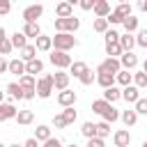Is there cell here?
<instances>
[{
    "label": "cell",
    "instance_id": "obj_31",
    "mask_svg": "<svg viewBox=\"0 0 147 147\" xmlns=\"http://www.w3.org/2000/svg\"><path fill=\"white\" fill-rule=\"evenodd\" d=\"M80 133H83L87 140L96 138V124H94V122H85V124H83V129H80Z\"/></svg>",
    "mask_w": 147,
    "mask_h": 147
},
{
    "label": "cell",
    "instance_id": "obj_8",
    "mask_svg": "<svg viewBox=\"0 0 147 147\" xmlns=\"http://www.w3.org/2000/svg\"><path fill=\"white\" fill-rule=\"evenodd\" d=\"M119 67H122L124 71H133V69L138 67V57H136L133 53H122V55H119Z\"/></svg>",
    "mask_w": 147,
    "mask_h": 147
},
{
    "label": "cell",
    "instance_id": "obj_1",
    "mask_svg": "<svg viewBox=\"0 0 147 147\" xmlns=\"http://www.w3.org/2000/svg\"><path fill=\"white\" fill-rule=\"evenodd\" d=\"M51 39H53L55 51H62V53H67V51H71V48L76 46V37H74V34H67V32H57V34L51 37Z\"/></svg>",
    "mask_w": 147,
    "mask_h": 147
},
{
    "label": "cell",
    "instance_id": "obj_3",
    "mask_svg": "<svg viewBox=\"0 0 147 147\" xmlns=\"http://www.w3.org/2000/svg\"><path fill=\"white\" fill-rule=\"evenodd\" d=\"M37 96L39 99H48L51 94H53V74H46V76H41L39 80H37Z\"/></svg>",
    "mask_w": 147,
    "mask_h": 147
},
{
    "label": "cell",
    "instance_id": "obj_34",
    "mask_svg": "<svg viewBox=\"0 0 147 147\" xmlns=\"http://www.w3.org/2000/svg\"><path fill=\"white\" fill-rule=\"evenodd\" d=\"M113 11H115L119 18H126V16H131V5H129V2H119Z\"/></svg>",
    "mask_w": 147,
    "mask_h": 147
},
{
    "label": "cell",
    "instance_id": "obj_38",
    "mask_svg": "<svg viewBox=\"0 0 147 147\" xmlns=\"http://www.w3.org/2000/svg\"><path fill=\"white\" fill-rule=\"evenodd\" d=\"M133 110H136V115H147V99H138L136 103H133Z\"/></svg>",
    "mask_w": 147,
    "mask_h": 147
},
{
    "label": "cell",
    "instance_id": "obj_39",
    "mask_svg": "<svg viewBox=\"0 0 147 147\" xmlns=\"http://www.w3.org/2000/svg\"><path fill=\"white\" fill-rule=\"evenodd\" d=\"M108 133H110V124H108V122H101V124H96V138H101V140H103Z\"/></svg>",
    "mask_w": 147,
    "mask_h": 147
},
{
    "label": "cell",
    "instance_id": "obj_21",
    "mask_svg": "<svg viewBox=\"0 0 147 147\" xmlns=\"http://www.w3.org/2000/svg\"><path fill=\"white\" fill-rule=\"evenodd\" d=\"M14 119H16L18 124H23V126H28V124H32V122H34V113H32V110H18Z\"/></svg>",
    "mask_w": 147,
    "mask_h": 147
},
{
    "label": "cell",
    "instance_id": "obj_30",
    "mask_svg": "<svg viewBox=\"0 0 147 147\" xmlns=\"http://www.w3.org/2000/svg\"><path fill=\"white\" fill-rule=\"evenodd\" d=\"M119 119H122L126 126H133V124L138 122V115H136V110H124V113H119Z\"/></svg>",
    "mask_w": 147,
    "mask_h": 147
},
{
    "label": "cell",
    "instance_id": "obj_15",
    "mask_svg": "<svg viewBox=\"0 0 147 147\" xmlns=\"http://www.w3.org/2000/svg\"><path fill=\"white\" fill-rule=\"evenodd\" d=\"M53 136H51V126H46V124H39L37 129H34V140L37 142H46V140H51Z\"/></svg>",
    "mask_w": 147,
    "mask_h": 147
},
{
    "label": "cell",
    "instance_id": "obj_46",
    "mask_svg": "<svg viewBox=\"0 0 147 147\" xmlns=\"http://www.w3.org/2000/svg\"><path fill=\"white\" fill-rule=\"evenodd\" d=\"M9 9H11V2L9 0H0V16L9 14Z\"/></svg>",
    "mask_w": 147,
    "mask_h": 147
},
{
    "label": "cell",
    "instance_id": "obj_48",
    "mask_svg": "<svg viewBox=\"0 0 147 147\" xmlns=\"http://www.w3.org/2000/svg\"><path fill=\"white\" fill-rule=\"evenodd\" d=\"M87 147H106V142L101 138H92V140H87Z\"/></svg>",
    "mask_w": 147,
    "mask_h": 147
},
{
    "label": "cell",
    "instance_id": "obj_4",
    "mask_svg": "<svg viewBox=\"0 0 147 147\" xmlns=\"http://www.w3.org/2000/svg\"><path fill=\"white\" fill-rule=\"evenodd\" d=\"M48 60H51V64H53V67H57V69H69V67H71V62H74V60H71V55H69V53H62V51H53Z\"/></svg>",
    "mask_w": 147,
    "mask_h": 147
},
{
    "label": "cell",
    "instance_id": "obj_54",
    "mask_svg": "<svg viewBox=\"0 0 147 147\" xmlns=\"http://www.w3.org/2000/svg\"><path fill=\"white\" fill-rule=\"evenodd\" d=\"M2 39H7V34H5V28L0 25V41H2Z\"/></svg>",
    "mask_w": 147,
    "mask_h": 147
},
{
    "label": "cell",
    "instance_id": "obj_56",
    "mask_svg": "<svg viewBox=\"0 0 147 147\" xmlns=\"http://www.w3.org/2000/svg\"><path fill=\"white\" fill-rule=\"evenodd\" d=\"M2 101H5V92H0V103H2Z\"/></svg>",
    "mask_w": 147,
    "mask_h": 147
},
{
    "label": "cell",
    "instance_id": "obj_53",
    "mask_svg": "<svg viewBox=\"0 0 147 147\" xmlns=\"http://www.w3.org/2000/svg\"><path fill=\"white\" fill-rule=\"evenodd\" d=\"M138 9H140V11H147V0H140V2H138Z\"/></svg>",
    "mask_w": 147,
    "mask_h": 147
},
{
    "label": "cell",
    "instance_id": "obj_43",
    "mask_svg": "<svg viewBox=\"0 0 147 147\" xmlns=\"http://www.w3.org/2000/svg\"><path fill=\"white\" fill-rule=\"evenodd\" d=\"M62 117H64V122H67V124H74V122H76V110H74V108H64Z\"/></svg>",
    "mask_w": 147,
    "mask_h": 147
},
{
    "label": "cell",
    "instance_id": "obj_40",
    "mask_svg": "<svg viewBox=\"0 0 147 147\" xmlns=\"http://www.w3.org/2000/svg\"><path fill=\"white\" fill-rule=\"evenodd\" d=\"M78 80H80L83 85H92V83L96 80V76H94V71H92V69H87V71H85V74H83Z\"/></svg>",
    "mask_w": 147,
    "mask_h": 147
},
{
    "label": "cell",
    "instance_id": "obj_9",
    "mask_svg": "<svg viewBox=\"0 0 147 147\" xmlns=\"http://www.w3.org/2000/svg\"><path fill=\"white\" fill-rule=\"evenodd\" d=\"M57 103H60L62 108H74V103H76V92H74V90L60 92V94H57Z\"/></svg>",
    "mask_w": 147,
    "mask_h": 147
},
{
    "label": "cell",
    "instance_id": "obj_13",
    "mask_svg": "<svg viewBox=\"0 0 147 147\" xmlns=\"http://www.w3.org/2000/svg\"><path fill=\"white\" fill-rule=\"evenodd\" d=\"M55 14H57V18H69V16H74L71 2H57V5H55Z\"/></svg>",
    "mask_w": 147,
    "mask_h": 147
},
{
    "label": "cell",
    "instance_id": "obj_36",
    "mask_svg": "<svg viewBox=\"0 0 147 147\" xmlns=\"http://www.w3.org/2000/svg\"><path fill=\"white\" fill-rule=\"evenodd\" d=\"M7 92H9L11 99H23V90H21L18 83H9V85H7Z\"/></svg>",
    "mask_w": 147,
    "mask_h": 147
},
{
    "label": "cell",
    "instance_id": "obj_52",
    "mask_svg": "<svg viewBox=\"0 0 147 147\" xmlns=\"http://www.w3.org/2000/svg\"><path fill=\"white\" fill-rule=\"evenodd\" d=\"M23 147H39V142H37L34 138H28V140L23 142Z\"/></svg>",
    "mask_w": 147,
    "mask_h": 147
},
{
    "label": "cell",
    "instance_id": "obj_17",
    "mask_svg": "<svg viewBox=\"0 0 147 147\" xmlns=\"http://www.w3.org/2000/svg\"><path fill=\"white\" fill-rule=\"evenodd\" d=\"M9 41H11V46L18 48V51H23V48L28 46V37H25L23 32H14V34L9 37Z\"/></svg>",
    "mask_w": 147,
    "mask_h": 147
},
{
    "label": "cell",
    "instance_id": "obj_51",
    "mask_svg": "<svg viewBox=\"0 0 147 147\" xmlns=\"http://www.w3.org/2000/svg\"><path fill=\"white\" fill-rule=\"evenodd\" d=\"M5 71H9V62L5 57H0V74H5Z\"/></svg>",
    "mask_w": 147,
    "mask_h": 147
},
{
    "label": "cell",
    "instance_id": "obj_20",
    "mask_svg": "<svg viewBox=\"0 0 147 147\" xmlns=\"http://www.w3.org/2000/svg\"><path fill=\"white\" fill-rule=\"evenodd\" d=\"M117 99H122V90H117L115 85H113V87H108V90H103V101H108V103L113 106Z\"/></svg>",
    "mask_w": 147,
    "mask_h": 147
},
{
    "label": "cell",
    "instance_id": "obj_49",
    "mask_svg": "<svg viewBox=\"0 0 147 147\" xmlns=\"http://www.w3.org/2000/svg\"><path fill=\"white\" fill-rule=\"evenodd\" d=\"M80 9H85V11L94 9V0H80Z\"/></svg>",
    "mask_w": 147,
    "mask_h": 147
},
{
    "label": "cell",
    "instance_id": "obj_32",
    "mask_svg": "<svg viewBox=\"0 0 147 147\" xmlns=\"http://www.w3.org/2000/svg\"><path fill=\"white\" fill-rule=\"evenodd\" d=\"M106 53H108V57H115V60H119V55H122L124 51L119 48V41H115V44H106Z\"/></svg>",
    "mask_w": 147,
    "mask_h": 147
},
{
    "label": "cell",
    "instance_id": "obj_58",
    "mask_svg": "<svg viewBox=\"0 0 147 147\" xmlns=\"http://www.w3.org/2000/svg\"><path fill=\"white\" fill-rule=\"evenodd\" d=\"M69 147H78V145H69Z\"/></svg>",
    "mask_w": 147,
    "mask_h": 147
},
{
    "label": "cell",
    "instance_id": "obj_55",
    "mask_svg": "<svg viewBox=\"0 0 147 147\" xmlns=\"http://www.w3.org/2000/svg\"><path fill=\"white\" fill-rule=\"evenodd\" d=\"M142 71H145V74H147V60H145V64H142Z\"/></svg>",
    "mask_w": 147,
    "mask_h": 147
},
{
    "label": "cell",
    "instance_id": "obj_23",
    "mask_svg": "<svg viewBox=\"0 0 147 147\" xmlns=\"http://www.w3.org/2000/svg\"><path fill=\"white\" fill-rule=\"evenodd\" d=\"M85 71H87V64H85V62H71V67H69V78H71V76H74V78H80Z\"/></svg>",
    "mask_w": 147,
    "mask_h": 147
},
{
    "label": "cell",
    "instance_id": "obj_14",
    "mask_svg": "<svg viewBox=\"0 0 147 147\" xmlns=\"http://www.w3.org/2000/svg\"><path fill=\"white\" fill-rule=\"evenodd\" d=\"M41 71H44V62H41L39 57L25 62V74H28V76H34V74H41Z\"/></svg>",
    "mask_w": 147,
    "mask_h": 147
},
{
    "label": "cell",
    "instance_id": "obj_44",
    "mask_svg": "<svg viewBox=\"0 0 147 147\" xmlns=\"http://www.w3.org/2000/svg\"><path fill=\"white\" fill-rule=\"evenodd\" d=\"M115 41H119V32L117 30H108L106 32V44H115Z\"/></svg>",
    "mask_w": 147,
    "mask_h": 147
},
{
    "label": "cell",
    "instance_id": "obj_37",
    "mask_svg": "<svg viewBox=\"0 0 147 147\" xmlns=\"http://www.w3.org/2000/svg\"><path fill=\"white\" fill-rule=\"evenodd\" d=\"M108 106H110V103H108V101H103V99H96V101H92V110H94L96 115H103Z\"/></svg>",
    "mask_w": 147,
    "mask_h": 147
},
{
    "label": "cell",
    "instance_id": "obj_12",
    "mask_svg": "<svg viewBox=\"0 0 147 147\" xmlns=\"http://www.w3.org/2000/svg\"><path fill=\"white\" fill-rule=\"evenodd\" d=\"M122 99H124L126 103H136V101L140 99V90H138V87H133V85H129V87H124V90H122Z\"/></svg>",
    "mask_w": 147,
    "mask_h": 147
},
{
    "label": "cell",
    "instance_id": "obj_35",
    "mask_svg": "<svg viewBox=\"0 0 147 147\" xmlns=\"http://www.w3.org/2000/svg\"><path fill=\"white\" fill-rule=\"evenodd\" d=\"M122 23H124V28H126V32H129V34L138 30V18H136L133 14H131V16H126V18L122 21Z\"/></svg>",
    "mask_w": 147,
    "mask_h": 147
},
{
    "label": "cell",
    "instance_id": "obj_42",
    "mask_svg": "<svg viewBox=\"0 0 147 147\" xmlns=\"http://www.w3.org/2000/svg\"><path fill=\"white\" fill-rule=\"evenodd\" d=\"M94 32H103V34H106V32H108V21H106V18H96V21H94Z\"/></svg>",
    "mask_w": 147,
    "mask_h": 147
},
{
    "label": "cell",
    "instance_id": "obj_16",
    "mask_svg": "<svg viewBox=\"0 0 147 147\" xmlns=\"http://www.w3.org/2000/svg\"><path fill=\"white\" fill-rule=\"evenodd\" d=\"M136 46V37L133 34H119V48L124 51V53H131V48Z\"/></svg>",
    "mask_w": 147,
    "mask_h": 147
},
{
    "label": "cell",
    "instance_id": "obj_24",
    "mask_svg": "<svg viewBox=\"0 0 147 147\" xmlns=\"http://www.w3.org/2000/svg\"><path fill=\"white\" fill-rule=\"evenodd\" d=\"M115 83H119L122 87H129V85L133 83V74H131V71H124V69H122V71H119V74L115 76Z\"/></svg>",
    "mask_w": 147,
    "mask_h": 147
},
{
    "label": "cell",
    "instance_id": "obj_26",
    "mask_svg": "<svg viewBox=\"0 0 147 147\" xmlns=\"http://www.w3.org/2000/svg\"><path fill=\"white\" fill-rule=\"evenodd\" d=\"M96 83H99L103 90H108V87L115 85V76H110V74H96Z\"/></svg>",
    "mask_w": 147,
    "mask_h": 147
},
{
    "label": "cell",
    "instance_id": "obj_11",
    "mask_svg": "<svg viewBox=\"0 0 147 147\" xmlns=\"http://www.w3.org/2000/svg\"><path fill=\"white\" fill-rule=\"evenodd\" d=\"M113 142H115V147H129V142H131V133H129L126 129H119V131H115Z\"/></svg>",
    "mask_w": 147,
    "mask_h": 147
},
{
    "label": "cell",
    "instance_id": "obj_28",
    "mask_svg": "<svg viewBox=\"0 0 147 147\" xmlns=\"http://www.w3.org/2000/svg\"><path fill=\"white\" fill-rule=\"evenodd\" d=\"M37 57V48H34V44H28L23 51H21V60L23 62H30V60H34Z\"/></svg>",
    "mask_w": 147,
    "mask_h": 147
},
{
    "label": "cell",
    "instance_id": "obj_59",
    "mask_svg": "<svg viewBox=\"0 0 147 147\" xmlns=\"http://www.w3.org/2000/svg\"><path fill=\"white\" fill-rule=\"evenodd\" d=\"M9 147H18V145H9Z\"/></svg>",
    "mask_w": 147,
    "mask_h": 147
},
{
    "label": "cell",
    "instance_id": "obj_50",
    "mask_svg": "<svg viewBox=\"0 0 147 147\" xmlns=\"http://www.w3.org/2000/svg\"><path fill=\"white\" fill-rule=\"evenodd\" d=\"M44 147H62V142H60L57 138H51V140H46V142H44Z\"/></svg>",
    "mask_w": 147,
    "mask_h": 147
},
{
    "label": "cell",
    "instance_id": "obj_5",
    "mask_svg": "<svg viewBox=\"0 0 147 147\" xmlns=\"http://www.w3.org/2000/svg\"><path fill=\"white\" fill-rule=\"evenodd\" d=\"M122 71V67H119V60H115V57H108V60H103L99 67H96V74H110V76H117Z\"/></svg>",
    "mask_w": 147,
    "mask_h": 147
},
{
    "label": "cell",
    "instance_id": "obj_29",
    "mask_svg": "<svg viewBox=\"0 0 147 147\" xmlns=\"http://www.w3.org/2000/svg\"><path fill=\"white\" fill-rule=\"evenodd\" d=\"M18 85H21V90H34L37 87V80H34V76H21L18 78Z\"/></svg>",
    "mask_w": 147,
    "mask_h": 147
},
{
    "label": "cell",
    "instance_id": "obj_60",
    "mask_svg": "<svg viewBox=\"0 0 147 147\" xmlns=\"http://www.w3.org/2000/svg\"><path fill=\"white\" fill-rule=\"evenodd\" d=\"M0 147H5V145H2V142H0Z\"/></svg>",
    "mask_w": 147,
    "mask_h": 147
},
{
    "label": "cell",
    "instance_id": "obj_6",
    "mask_svg": "<svg viewBox=\"0 0 147 147\" xmlns=\"http://www.w3.org/2000/svg\"><path fill=\"white\" fill-rule=\"evenodd\" d=\"M44 14V5H30V7H25L23 9V21L25 23H37V18Z\"/></svg>",
    "mask_w": 147,
    "mask_h": 147
},
{
    "label": "cell",
    "instance_id": "obj_45",
    "mask_svg": "<svg viewBox=\"0 0 147 147\" xmlns=\"http://www.w3.org/2000/svg\"><path fill=\"white\" fill-rule=\"evenodd\" d=\"M136 44H138V46H142V48H147V30H140V32H138Z\"/></svg>",
    "mask_w": 147,
    "mask_h": 147
},
{
    "label": "cell",
    "instance_id": "obj_47",
    "mask_svg": "<svg viewBox=\"0 0 147 147\" xmlns=\"http://www.w3.org/2000/svg\"><path fill=\"white\" fill-rule=\"evenodd\" d=\"M53 124H55V129H64V126H67V122H64L62 115H55V117H53Z\"/></svg>",
    "mask_w": 147,
    "mask_h": 147
},
{
    "label": "cell",
    "instance_id": "obj_22",
    "mask_svg": "<svg viewBox=\"0 0 147 147\" xmlns=\"http://www.w3.org/2000/svg\"><path fill=\"white\" fill-rule=\"evenodd\" d=\"M16 113H18V110H16L11 103H0V119H2V122H5V119H14Z\"/></svg>",
    "mask_w": 147,
    "mask_h": 147
},
{
    "label": "cell",
    "instance_id": "obj_10",
    "mask_svg": "<svg viewBox=\"0 0 147 147\" xmlns=\"http://www.w3.org/2000/svg\"><path fill=\"white\" fill-rule=\"evenodd\" d=\"M92 11L96 14V18H108L110 16V2L108 0H94V9Z\"/></svg>",
    "mask_w": 147,
    "mask_h": 147
},
{
    "label": "cell",
    "instance_id": "obj_33",
    "mask_svg": "<svg viewBox=\"0 0 147 147\" xmlns=\"http://www.w3.org/2000/svg\"><path fill=\"white\" fill-rule=\"evenodd\" d=\"M133 87H138V90L147 87V74L145 71H136L133 74Z\"/></svg>",
    "mask_w": 147,
    "mask_h": 147
},
{
    "label": "cell",
    "instance_id": "obj_61",
    "mask_svg": "<svg viewBox=\"0 0 147 147\" xmlns=\"http://www.w3.org/2000/svg\"><path fill=\"white\" fill-rule=\"evenodd\" d=\"M0 122H2V119H0Z\"/></svg>",
    "mask_w": 147,
    "mask_h": 147
},
{
    "label": "cell",
    "instance_id": "obj_25",
    "mask_svg": "<svg viewBox=\"0 0 147 147\" xmlns=\"http://www.w3.org/2000/svg\"><path fill=\"white\" fill-rule=\"evenodd\" d=\"M23 34H25V37H34V39H37V37L41 34L39 23H25V25H23Z\"/></svg>",
    "mask_w": 147,
    "mask_h": 147
},
{
    "label": "cell",
    "instance_id": "obj_7",
    "mask_svg": "<svg viewBox=\"0 0 147 147\" xmlns=\"http://www.w3.org/2000/svg\"><path fill=\"white\" fill-rule=\"evenodd\" d=\"M53 90H60V92L69 90V74H67V71L53 74Z\"/></svg>",
    "mask_w": 147,
    "mask_h": 147
},
{
    "label": "cell",
    "instance_id": "obj_2",
    "mask_svg": "<svg viewBox=\"0 0 147 147\" xmlns=\"http://www.w3.org/2000/svg\"><path fill=\"white\" fill-rule=\"evenodd\" d=\"M78 28H80V21H78L76 16H69V18H55V30H57V32L74 34Z\"/></svg>",
    "mask_w": 147,
    "mask_h": 147
},
{
    "label": "cell",
    "instance_id": "obj_57",
    "mask_svg": "<svg viewBox=\"0 0 147 147\" xmlns=\"http://www.w3.org/2000/svg\"><path fill=\"white\" fill-rule=\"evenodd\" d=\"M142 147H147V140H145V142H142Z\"/></svg>",
    "mask_w": 147,
    "mask_h": 147
},
{
    "label": "cell",
    "instance_id": "obj_18",
    "mask_svg": "<svg viewBox=\"0 0 147 147\" xmlns=\"http://www.w3.org/2000/svg\"><path fill=\"white\" fill-rule=\"evenodd\" d=\"M34 48H37V51H41V53H46V51H51V48H53V39H51V37H46V34H39V37H37Z\"/></svg>",
    "mask_w": 147,
    "mask_h": 147
},
{
    "label": "cell",
    "instance_id": "obj_19",
    "mask_svg": "<svg viewBox=\"0 0 147 147\" xmlns=\"http://www.w3.org/2000/svg\"><path fill=\"white\" fill-rule=\"evenodd\" d=\"M9 74H16L18 78L25 76V62L18 60V57H16V60H9Z\"/></svg>",
    "mask_w": 147,
    "mask_h": 147
},
{
    "label": "cell",
    "instance_id": "obj_27",
    "mask_svg": "<svg viewBox=\"0 0 147 147\" xmlns=\"http://www.w3.org/2000/svg\"><path fill=\"white\" fill-rule=\"evenodd\" d=\"M101 117H103V122L113 124V122H117V119H119V110H117L115 106H108V108H106V113H103Z\"/></svg>",
    "mask_w": 147,
    "mask_h": 147
},
{
    "label": "cell",
    "instance_id": "obj_41",
    "mask_svg": "<svg viewBox=\"0 0 147 147\" xmlns=\"http://www.w3.org/2000/svg\"><path fill=\"white\" fill-rule=\"evenodd\" d=\"M14 51V46H11V41L9 39H2L0 41V57H5V55H9Z\"/></svg>",
    "mask_w": 147,
    "mask_h": 147
}]
</instances>
